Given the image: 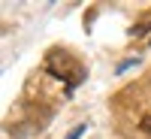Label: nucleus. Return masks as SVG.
<instances>
[{
  "label": "nucleus",
  "instance_id": "1",
  "mask_svg": "<svg viewBox=\"0 0 151 139\" xmlns=\"http://www.w3.org/2000/svg\"><path fill=\"white\" fill-rule=\"evenodd\" d=\"M139 127H142V130H145V133L151 136V112H148V115H145V118L139 121Z\"/></svg>",
  "mask_w": 151,
  "mask_h": 139
},
{
  "label": "nucleus",
  "instance_id": "2",
  "mask_svg": "<svg viewBox=\"0 0 151 139\" xmlns=\"http://www.w3.org/2000/svg\"><path fill=\"white\" fill-rule=\"evenodd\" d=\"M85 130H88V127H85V124H79V127H73V133H70L67 139H79V136H82Z\"/></svg>",
  "mask_w": 151,
  "mask_h": 139
}]
</instances>
